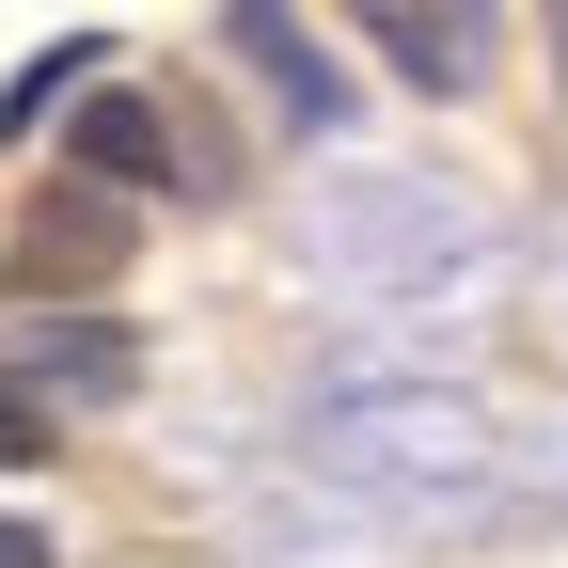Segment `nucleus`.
<instances>
[{
	"mask_svg": "<svg viewBox=\"0 0 568 568\" xmlns=\"http://www.w3.org/2000/svg\"><path fill=\"white\" fill-rule=\"evenodd\" d=\"M126 253H142V205H126V190H95V174H63V190H32V222L0 237V284L48 316V301H111Z\"/></svg>",
	"mask_w": 568,
	"mask_h": 568,
	"instance_id": "obj_1",
	"label": "nucleus"
},
{
	"mask_svg": "<svg viewBox=\"0 0 568 568\" xmlns=\"http://www.w3.org/2000/svg\"><path fill=\"white\" fill-rule=\"evenodd\" d=\"M222 63L268 95V126H284V142H347V111H364V95H347V63L316 48L301 0H222Z\"/></svg>",
	"mask_w": 568,
	"mask_h": 568,
	"instance_id": "obj_2",
	"label": "nucleus"
},
{
	"mask_svg": "<svg viewBox=\"0 0 568 568\" xmlns=\"http://www.w3.org/2000/svg\"><path fill=\"white\" fill-rule=\"evenodd\" d=\"M0 379L48 395V410H126V395H142V332H126V316H95V301H48V316H17Z\"/></svg>",
	"mask_w": 568,
	"mask_h": 568,
	"instance_id": "obj_3",
	"label": "nucleus"
},
{
	"mask_svg": "<svg viewBox=\"0 0 568 568\" xmlns=\"http://www.w3.org/2000/svg\"><path fill=\"white\" fill-rule=\"evenodd\" d=\"M63 174H95V190H126V205H159V190L205 205V142H190L159 95H95L80 126H63Z\"/></svg>",
	"mask_w": 568,
	"mask_h": 568,
	"instance_id": "obj_4",
	"label": "nucleus"
},
{
	"mask_svg": "<svg viewBox=\"0 0 568 568\" xmlns=\"http://www.w3.org/2000/svg\"><path fill=\"white\" fill-rule=\"evenodd\" d=\"M347 17L379 32V63H395L426 111H458V95L489 80V0H347Z\"/></svg>",
	"mask_w": 568,
	"mask_h": 568,
	"instance_id": "obj_5",
	"label": "nucleus"
},
{
	"mask_svg": "<svg viewBox=\"0 0 568 568\" xmlns=\"http://www.w3.org/2000/svg\"><path fill=\"white\" fill-rule=\"evenodd\" d=\"M95 63H111L95 32H63V48H32L17 80H0V142H32V126H63V95H95Z\"/></svg>",
	"mask_w": 568,
	"mask_h": 568,
	"instance_id": "obj_6",
	"label": "nucleus"
},
{
	"mask_svg": "<svg viewBox=\"0 0 568 568\" xmlns=\"http://www.w3.org/2000/svg\"><path fill=\"white\" fill-rule=\"evenodd\" d=\"M48 443H63V410H48V395H17V379H0V474H17V458H48Z\"/></svg>",
	"mask_w": 568,
	"mask_h": 568,
	"instance_id": "obj_7",
	"label": "nucleus"
},
{
	"mask_svg": "<svg viewBox=\"0 0 568 568\" xmlns=\"http://www.w3.org/2000/svg\"><path fill=\"white\" fill-rule=\"evenodd\" d=\"M0 568H63V552H48V537H32V521H0Z\"/></svg>",
	"mask_w": 568,
	"mask_h": 568,
	"instance_id": "obj_8",
	"label": "nucleus"
},
{
	"mask_svg": "<svg viewBox=\"0 0 568 568\" xmlns=\"http://www.w3.org/2000/svg\"><path fill=\"white\" fill-rule=\"evenodd\" d=\"M552 95H568V0H552Z\"/></svg>",
	"mask_w": 568,
	"mask_h": 568,
	"instance_id": "obj_9",
	"label": "nucleus"
}]
</instances>
